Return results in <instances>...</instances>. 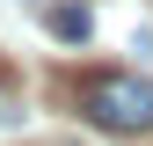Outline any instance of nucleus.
Masks as SVG:
<instances>
[{
  "mask_svg": "<svg viewBox=\"0 0 153 146\" xmlns=\"http://www.w3.org/2000/svg\"><path fill=\"white\" fill-rule=\"evenodd\" d=\"M73 110L109 139H139L153 132V73H131V66H88L66 80Z\"/></svg>",
  "mask_w": 153,
  "mask_h": 146,
  "instance_id": "nucleus-1",
  "label": "nucleus"
},
{
  "mask_svg": "<svg viewBox=\"0 0 153 146\" xmlns=\"http://www.w3.org/2000/svg\"><path fill=\"white\" fill-rule=\"evenodd\" d=\"M44 22H51V36H59V44H88V36H95V15L73 7V0H66V7H51Z\"/></svg>",
  "mask_w": 153,
  "mask_h": 146,
  "instance_id": "nucleus-2",
  "label": "nucleus"
},
{
  "mask_svg": "<svg viewBox=\"0 0 153 146\" xmlns=\"http://www.w3.org/2000/svg\"><path fill=\"white\" fill-rule=\"evenodd\" d=\"M7 88H15V66H7V59H0V95H7Z\"/></svg>",
  "mask_w": 153,
  "mask_h": 146,
  "instance_id": "nucleus-3",
  "label": "nucleus"
}]
</instances>
